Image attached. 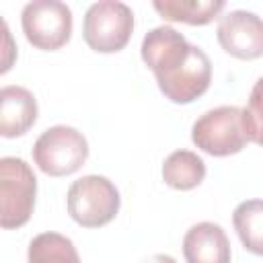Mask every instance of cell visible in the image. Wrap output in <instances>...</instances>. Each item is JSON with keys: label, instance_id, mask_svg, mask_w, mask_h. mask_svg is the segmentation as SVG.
<instances>
[{"label": "cell", "instance_id": "8992f818", "mask_svg": "<svg viewBox=\"0 0 263 263\" xmlns=\"http://www.w3.org/2000/svg\"><path fill=\"white\" fill-rule=\"evenodd\" d=\"M191 142L212 156H230L240 152L249 142L242 123V109L222 105L205 111L191 127Z\"/></svg>", "mask_w": 263, "mask_h": 263}, {"label": "cell", "instance_id": "8fae6325", "mask_svg": "<svg viewBox=\"0 0 263 263\" xmlns=\"http://www.w3.org/2000/svg\"><path fill=\"white\" fill-rule=\"evenodd\" d=\"M152 6L164 21L208 25L224 10L226 2L224 0H154Z\"/></svg>", "mask_w": 263, "mask_h": 263}, {"label": "cell", "instance_id": "52a82bcc", "mask_svg": "<svg viewBox=\"0 0 263 263\" xmlns=\"http://www.w3.org/2000/svg\"><path fill=\"white\" fill-rule=\"evenodd\" d=\"M21 27L33 47L55 51L72 37V10L60 0H33L21 12Z\"/></svg>", "mask_w": 263, "mask_h": 263}, {"label": "cell", "instance_id": "277c9868", "mask_svg": "<svg viewBox=\"0 0 263 263\" xmlns=\"http://www.w3.org/2000/svg\"><path fill=\"white\" fill-rule=\"evenodd\" d=\"M134 33V12L125 2L101 0L88 6L82 23V37L97 53L121 51Z\"/></svg>", "mask_w": 263, "mask_h": 263}, {"label": "cell", "instance_id": "9a60e30c", "mask_svg": "<svg viewBox=\"0 0 263 263\" xmlns=\"http://www.w3.org/2000/svg\"><path fill=\"white\" fill-rule=\"evenodd\" d=\"M242 123L249 142L263 146V76L251 88L247 107L242 109Z\"/></svg>", "mask_w": 263, "mask_h": 263}, {"label": "cell", "instance_id": "ba28073f", "mask_svg": "<svg viewBox=\"0 0 263 263\" xmlns=\"http://www.w3.org/2000/svg\"><path fill=\"white\" fill-rule=\"evenodd\" d=\"M222 49L238 60L263 55V18L249 10H230L218 21L216 29Z\"/></svg>", "mask_w": 263, "mask_h": 263}, {"label": "cell", "instance_id": "3957f363", "mask_svg": "<svg viewBox=\"0 0 263 263\" xmlns=\"http://www.w3.org/2000/svg\"><path fill=\"white\" fill-rule=\"evenodd\" d=\"M37 177L33 168L16 156L0 158V224L2 228H21L35 210Z\"/></svg>", "mask_w": 263, "mask_h": 263}, {"label": "cell", "instance_id": "4fadbf2b", "mask_svg": "<svg viewBox=\"0 0 263 263\" xmlns=\"http://www.w3.org/2000/svg\"><path fill=\"white\" fill-rule=\"evenodd\" d=\"M234 230L247 251L263 257V199H247L232 212Z\"/></svg>", "mask_w": 263, "mask_h": 263}, {"label": "cell", "instance_id": "5b68a950", "mask_svg": "<svg viewBox=\"0 0 263 263\" xmlns=\"http://www.w3.org/2000/svg\"><path fill=\"white\" fill-rule=\"evenodd\" d=\"M88 158V142L72 125L47 127L33 146L37 168L49 177H66L76 173Z\"/></svg>", "mask_w": 263, "mask_h": 263}, {"label": "cell", "instance_id": "5bb4252c", "mask_svg": "<svg viewBox=\"0 0 263 263\" xmlns=\"http://www.w3.org/2000/svg\"><path fill=\"white\" fill-rule=\"evenodd\" d=\"M27 263H80L74 242L60 232H41L29 242Z\"/></svg>", "mask_w": 263, "mask_h": 263}, {"label": "cell", "instance_id": "7a4b0ae2", "mask_svg": "<svg viewBox=\"0 0 263 263\" xmlns=\"http://www.w3.org/2000/svg\"><path fill=\"white\" fill-rule=\"evenodd\" d=\"M70 218L84 228L109 224L121 205L117 187L103 175H84L76 179L66 195Z\"/></svg>", "mask_w": 263, "mask_h": 263}, {"label": "cell", "instance_id": "9c48e42d", "mask_svg": "<svg viewBox=\"0 0 263 263\" xmlns=\"http://www.w3.org/2000/svg\"><path fill=\"white\" fill-rule=\"evenodd\" d=\"M183 255L187 263H230V242L220 224H193L183 236Z\"/></svg>", "mask_w": 263, "mask_h": 263}, {"label": "cell", "instance_id": "30bf717a", "mask_svg": "<svg viewBox=\"0 0 263 263\" xmlns=\"http://www.w3.org/2000/svg\"><path fill=\"white\" fill-rule=\"evenodd\" d=\"M37 101L25 86H4L0 90V134L2 138H16L27 134L37 121Z\"/></svg>", "mask_w": 263, "mask_h": 263}, {"label": "cell", "instance_id": "7c38bea8", "mask_svg": "<svg viewBox=\"0 0 263 263\" xmlns=\"http://www.w3.org/2000/svg\"><path fill=\"white\" fill-rule=\"evenodd\" d=\"M205 162L191 150H175L162 162V179L168 187L189 191L205 179Z\"/></svg>", "mask_w": 263, "mask_h": 263}, {"label": "cell", "instance_id": "2e32d148", "mask_svg": "<svg viewBox=\"0 0 263 263\" xmlns=\"http://www.w3.org/2000/svg\"><path fill=\"white\" fill-rule=\"evenodd\" d=\"M142 263H177L171 255H164V253H156V255H152V257H148V259H144Z\"/></svg>", "mask_w": 263, "mask_h": 263}, {"label": "cell", "instance_id": "6da1fadb", "mask_svg": "<svg viewBox=\"0 0 263 263\" xmlns=\"http://www.w3.org/2000/svg\"><path fill=\"white\" fill-rule=\"evenodd\" d=\"M140 53L168 101L187 105L210 88L212 62L208 53L191 45L177 29L168 25L150 29L142 41Z\"/></svg>", "mask_w": 263, "mask_h": 263}]
</instances>
